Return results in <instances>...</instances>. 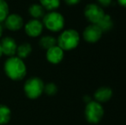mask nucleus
I'll return each instance as SVG.
<instances>
[{"mask_svg": "<svg viewBox=\"0 0 126 125\" xmlns=\"http://www.w3.org/2000/svg\"><path fill=\"white\" fill-rule=\"evenodd\" d=\"M95 101L99 103H105L110 100V98L112 96V90L110 87H101L96 90L94 93Z\"/></svg>", "mask_w": 126, "mask_h": 125, "instance_id": "nucleus-12", "label": "nucleus"}, {"mask_svg": "<svg viewBox=\"0 0 126 125\" xmlns=\"http://www.w3.org/2000/svg\"><path fill=\"white\" fill-rule=\"evenodd\" d=\"M102 36V31L96 24H91L88 26L83 31V38L87 42L95 43Z\"/></svg>", "mask_w": 126, "mask_h": 125, "instance_id": "nucleus-7", "label": "nucleus"}, {"mask_svg": "<svg viewBox=\"0 0 126 125\" xmlns=\"http://www.w3.org/2000/svg\"><path fill=\"white\" fill-rule=\"evenodd\" d=\"M2 54H3V53H2V51H1V47H0V57H1V55H2Z\"/></svg>", "mask_w": 126, "mask_h": 125, "instance_id": "nucleus-26", "label": "nucleus"}, {"mask_svg": "<svg viewBox=\"0 0 126 125\" xmlns=\"http://www.w3.org/2000/svg\"><path fill=\"white\" fill-rule=\"evenodd\" d=\"M9 14V7L6 2L0 0V22L5 21Z\"/></svg>", "mask_w": 126, "mask_h": 125, "instance_id": "nucleus-19", "label": "nucleus"}, {"mask_svg": "<svg viewBox=\"0 0 126 125\" xmlns=\"http://www.w3.org/2000/svg\"><path fill=\"white\" fill-rule=\"evenodd\" d=\"M84 101L86 102L87 104H88V103H89V102H91L92 99H91V98H90V97L88 96V95H87V96L84 97Z\"/></svg>", "mask_w": 126, "mask_h": 125, "instance_id": "nucleus-24", "label": "nucleus"}, {"mask_svg": "<svg viewBox=\"0 0 126 125\" xmlns=\"http://www.w3.org/2000/svg\"><path fill=\"white\" fill-rule=\"evenodd\" d=\"M44 90L48 95H54L57 93V88L56 85L53 83H48L47 85L44 86Z\"/></svg>", "mask_w": 126, "mask_h": 125, "instance_id": "nucleus-20", "label": "nucleus"}, {"mask_svg": "<svg viewBox=\"0 0 126 125\" xmlns=\"http://www.w3.org/2000/svg\"><path fill=\"white\" fill-rule=\"evenodd\" d=\"M97 1H98V3L103 7L109 6V5L111 4V0H97Z\"/></svg>", "mask_w": 126, "mask_h": 125, "instance_id": "nucleus-21", "label": "nucleus"}, {"mask_svg": "<svg viewBox=\"0 0 126 125\" xmlns=\"http://www.w3.org/2000/svg\"><path fill=\"white\" fill-rule=\"evenodd\" d=\"M29 13L34 18H40L45 14L44 8L40 4H33L29 8Z\"/></svg>", "mask_w": 126, "mask_h": 125, "instance_id": "nucleus-15", "label": "nucleus"}, {"mask_svg": "<svg viewBox=\"0 0 126 125\" xmlns=\"http://www.w3.org/2000/svg\"><path fill=\"white\" fill-rule=\"evenodd\" d=\"M2 32H3V28H2L1 25H0V37H1V35H2Z\"/></svg>", "mask_w": 126, "mask_h": 125, "instance_id": "nucleus-25", "label": "nucleus"}, {"mask_svg": "<svg viewBox=\"0 0 126 125\" xmlns=\"http://www.w3.org/2000/svg\"><path fill=\"white\" fill-rule=\"evenodd\" d=\"M22 24H23L22 18L16 14H12V15H8L7 18L5 19V26L10 30H18L22 27Z\"/></svg>", "mask_w": 126, "mask_h": 125, "instance_id": "nucleus-11", "label": "nucleus"}, {"mask_svg": "<svg viewBox=\"0 0 126 125\" xmlns=\"http://www.w3.org/2000/svg\"><path fill=\"white\" fill-rule=\"evenodd\" d=\"M69 5H74V4H76V3H79L81 0H64Z\"/></svg>", "mask_w": 126, "mask_h": 125, "instance_id": "nucleus-22", "label": "nucleus"}, {"mask_svg": "<svg viewBox=\"0 0 126 125\" xmlns=\"http://www.w3.org/2000/svg\"><path fill=\"white\" fill-rule=\"evenodd\" d=\"M80 41L79 33L74 29L63 31L58 39V46L63 51H70L75 49Z\"/></svg>", "mask_w": 126, "mask_h": 125, "instance_id": "nucleus-2", "label": "nucleus"}, {"mask_svg": "<svg viewBox=\"0 0 126 125\" xmlns=\"http://www.w3.org/2000/svg\"><path fill=\"white\" fill-rule=\"evenodd\" d=\"M42 29H43V24L36 19L29 21L25 26V31L27 34L31 37L39 36L41 33Z\"/></svg>", "mask_w": 126, "mask_h": 125, "instance_id": "nucleus-8", "label": "nucleus"}, {"mask_svg": "<svg viewBox=\"0 0 126 125\" xmlns=\"http://www.w3.org/2000/svg\"><path fill=\"white\" fill-rule=\"evenodd\" d=\"M84 15L85 17L92 24H97L106 14L100 5L95 4V3H90L87 5L85 8Z\"/></svg>", "mask_w": 126, "mask_h": 125, "instance_id": "nucleus-6", "label": "nucleus"}, {"mask_svg": "<svg viewBox=\"0 0 126 125\" xmlns=\"http://www.w3.org/2000/svg\"><path fill=\"white\" fill-rule=\"evenodd\" d=\"M56 43H57L56 39L51 36H44L40 40V45L44 49H47V50H48L51 47L56 45Z\"/></svg>", "mask_w": 126, "mask_h": 125, "instance_id": "nucleus-16", "label": "nucleus"}, {"mask_svg": "<svg viewBox=\"0 0 126 125\" xmlns=\"http://www.w3.org/2000/svg\"><path fill=\"white\" fill-rule=\"evenodd\" d=\"M27 96L30 98H36L42 94L44 90V83L39 78H31L27 81L24 86Z\"/></svg>", "mask_w": 126, "mask_h": 125, "instance_id": "nucleus-5", "label": "nucleus"}, {"mask_svg": "<svg viewBox=\"0 0 126 125\" xmlns=\"http://www.w3.org/2000/svg\"><path fill=\"white\" fill-rule=\"evenodd\" d=\"M10 110L5 105H0V124H5L10 119Z\"/></svg>", "mask_w": 126, "mask_h": 125, "instance_id": "nucleus-17", "label": "nucleus"}, {"mask_svg": "<svg viewBox=\"0 0 126 125\" xmlns=\"http://www.w3.org/2000/svg\"><path fill=\"white\" fill-rule=\"evenodd\" d=\"M41 6L49 10H53L58 8L60 5V0H40Z\"/></svg>", "mask_w": 126, "mask_h": 125, "instance_id": "nucleus-18", "label": "nucleus"}, {"mask_svg": "<svg viewBox=\"0 0 126 125\" xmlns=\"http://www.w3.org/2000/svg\"><path fill=\"white\" fill-rule=\"evenodd\" d=\"M99 28H100V30L103 32H107L110 31L113 27V22L112 19L110 15H105L103 16V18L101 19L100 22L96 24Z\"/></svg>", "mask_w": 126, "mask_h": 125, "instance_id": "nucleus-13", "label": "nucleus"}, {"mask_svg": "<svg viewBox=\"0 0 126 125\" xmlns=\"http://www.w3.org/2000/svg\"><path fill=\"white\" fill-rule=\"evenodd\" d=\"M63 57V51L58 45H54L47 52V58L51 63H58Z\"/></svg>", "mask_w": 126, "mask_h": 125, "instance_id": "nucleus-9", "label": "nucleus"}, {"mask_svg": "<svg viewBox=\"0 0 126 125\" xmlns=\"http://www.w3.org/2000/svg\"><path fill=\"white\" fill-rule=\"evenodd\" d=\"M104 116V109L100 103L93 101L87 104L85 107V117L90 124H98Z\"/></svg>", "mask_w": 126, "mask_h": 125, "instance_id": "nucleus-3", "label": "nucleus"}, {"mask_svg": "<svg viewBox=\"0 0 126 125\" xmlns=\"http://www.w3.org/2000/svg\"><path fill=\"white\" fill-rule=\"evenodd\" d=\"M44 25L52 32L60 31L64 26L63 16L58 12H50L44 16Z\"/></svg>", "mask_w": 126, "mask_h": 125, "instance_id": "nucleus-4", "label": "nucleus"}, {"mask_svg": "<svg viewBox=\"0 0 126 125\" xmlns=\"http://www.w3.org/2000/svg\"><path fill=\"white\" fill-rule=\"evenodd\" d=\"M4 69L6 75L12 80H21L26 75V66L19 57H11L9 58L4 64Z\"/></svg>", "mask_w": 126, "mask_h": 125, "instance_id": "nucleus-1", "label": "nucleus"}, {"mask_svg": "<svg viewBox=\"0 0 126 125\" xmlns=\"http://www.w3.org/2000/svg\"><path fill=\"white\" fill-rule=\"evenodd\" d=\"M17 52V55H18L19 58H25L28 57L32 52V48L31 45L29 44H22V45H19L16 49Z\"/></svg>", "mask_w": 126, "mask_h": 125, "instance_id": "nucleus-14", "label": "nucleus"}, {"mask_svg": "<svg viewBox=\"0 0 126 125\" xmlns=\"http://www.w3.org/2000/svg\"><path fill=\"white\" fill-rule=\"evenodd\" d=\"M1 51L2 53L5 54L7 56H10V57H13L14 54L16 52V44L15 40L11 38H5L2 40L1 45Z\"/></svg>", "mask_w": 126, "mask_h": 125, "instance_id": "nucleus-10", "label": "nucleus"}, {"mask_svg": "<svg viewBox=\"0 0 126 125\" xmlns=\"http://www.w3.org/2000/svg\"><path fill=\"white\" fill-rule=\"evenodd\" d=\"M118 2L119 3V5H121L123 7H126V0H118Z\"/></svg>", "mask_w": 126, "mask_h": 125, "instance_id": "nucleus-23", "label": "nucleus"}]
</instances>
